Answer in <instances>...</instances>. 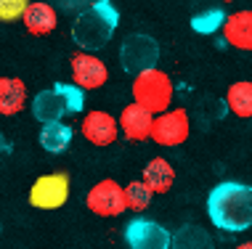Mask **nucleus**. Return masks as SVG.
Returning a JSON list of instances; mask_svg holds the SVG:
<instances>
[{"mask_svg":"<svg viewBox=\"0 0 252 249\" xmlns=\"http://www.w3.org/2000/svg\"><path fill=\"white\" fill-rule=\"evenodd\" d=\"M207 218L220 231L242 233L252 228V186L223 180L207 194Z\"/></svg>","mask_w":252,"mask_h":249,"instance_id":"f257e3e1","label":"nucleus"},{"mask_svg":"<svg viewBox=\"0 0 252 249\" xmlns=\"http://www.w3.org/2000/svg\"><path fill=\"white\" fill-rule=\"evenodd\" d=\"M120 24V13L114 11V5L109 0H98L88 11H83L74 19L72 27V40L80 45L85 53H93L112 40L114 29Z\"/></svg>","mask_w":252,"mask_h":249,"instance_id":"f03ea898","label":"nucleus"},{"mask_svg":"<svg viewBox=\"0 0 252 249\" xmlns=\"http://www.w3.org/2000/svg\"><path fill=\"white\" fill-rule=\"evenodd\" d=\"M133 104L144 106L146 111H152L154 117L170 111V104H173V80H170L167 72L162 69H149L144 75L133 77Z\"/></svg>","mask_w":252,"mask_h":249,"instance_id":"7ed1b4c3","label":"nucleus"},{"mask_svg":"<svg viewBox=\"0 0 252 249\" xmlns=\"http://www.w3.org/2000/svg\"><path fill=\"white\" fill-rule=\"evenodd\" d=\"M157 58H159V45L154 37L144 35V32L125 37V43L120 45V64L133 77L144 75L149 69H157Z\"/></svg>","mask_w":252,"mask_h":249,"instance_id":"20e7f679","label":"nucleus"},{"mask_svg":"<svg viewBox=\"0 0 252 249\" xmlns=\"http://www.w3.org/2000/svg\"><path fill=\"white\" fill-rule=\"evenodd\" d=\"M85 204H88V210H91L93 215H98V218H117V215H122L127 210L125 188H122L117 180L104 178L88 191Z\"/></svg>","mask_w":252,"mask_h":249,"instance_id":"39448f33","label":"nucleus"},{"mask_svg":"<svg viewBox=\"0 0 252 249\" xmlns=\"http://www.w3.org/2000/svg\"><path fill=\"white\" fill-rule=\"evenodd\" d=\"M125 241L130 249H170L173 233L149 218H133L125 225Z\"/></svg>","mask_w":252,"mask_h":249,"instance_id":"423d86ee","label":"nucleus"},{"mask_svg":"<svg viewBox=\"0 0 252 249\" xmlns=\"http://www.w3.org/2000/svg\"><path fill=\"white\" fill-rule=\"evenodd\" d=\"M69 199V178L64 172H51L35 180L30 188V204L37 210H59Z\"/></svg>","mask_w":252,"mask_h":249,"instance_id":"0eeeda50","label":"nucleus"},{"mask_svg":"<svg viewBox=\"0 0 252 249\" xmlns=\"http://www.w3.org/2000/svg\"><path fill=\"white\" fill-rule=\"evenodd\" d=\"M189 133H191V122H189L186 109H170L165 114L154 119V130H152V140L157 146L165 149H175V146L186 143Z\"/></svg>","mask_w":252,"mask_h":249,"instance_id":"6e6552de","label":"nucleus"},{"mask_svg":"<svg viewBox=\"0 0 252 249\" xmlns=\"http://www.w3.org/2000/svg\"><path fill=\"white\" fill-rule=\"evenodd\" d=\"M69 66H72L74 85L80 90H96V87L106 85V80H109L106 64L98 56H93V53H74Z\"/></svg>","mask_w":252,"mask_h":249,"instance_id":"1a4fd4ad","label":"nucleus"},{"mask_svg":"<svg viewBox=\"0 0 252 249\" xmlns=\"http://www.w3.org/2000/svg\"><path fill=\"white\" fill-rule=\"evenodd\" d=\"M80 130H83V138L88 143L98 146V149H106V146H112L114 140H117L120 122H117V117H112L109 111H88L83 117Z\"/></svg>","mask_w":252,"mask_h":249,"instance_id":"9d476101","label":"nucleus"},{"mask_svg":"<svg viewBox=\"0 0 252 249\" xmlns=\"http://www.w3.org/2000/svg\"><path fill=\"white\" fill-rule=\"evenodd\" d=\"M154 119L157 117L152 111H146L144 106L127 104L125 109H122V114L117 117V122H120L122 136H125L127 140H146V138H152Z\"/></svg>","mask_w":252,"mask_h":249,"instance_id":"9b49d317","label":"nucleus"},{"mask_svg":"<svg viewBox=\"0 0 252 249\" xmlns=\"http://www.w3.org/2000/svg\"><path fill=\"white\" fill-rule=\"evenodd\" d=\"M69 111V104L64 101V96L56 90V87H48V90H40L35 98H32V117L43 125L51 122H61V117H66Z\"/></svg>","mask_w":252,"mask_h":249,"instance_id":"f8f14e48","label":"nucleus"},{"mask_svg":"<svg viewBox=\"0 0 252 249\" xmlns=\"http://www.w3.org/2000/svg\"><path fill=\"white\" fill-rule=\"evenodd\" d=\"M220 32H223V40H226L231 48L252 53V8L228 13Z\"/></svg>","mask_w":252,"mask_h":249,"instance_id":"ddd939ff","label":"nucleus"},{"mask_svg":"<svg viewBox=\"0 0 252 249\" xmlns=\"http://www.w3.org/2000/svg\"><path fill=\"white\" fill-rule=\"evenodd\" d=\"M22 22H24L30 35L45 37V35H51V32L56 29L59 16H56V8H53L51 3H30V8H27Z\"/></svg>","mask_w":252,"mask_h":249,"instance_id":"4468645a","label":"nucleus"},{"mask_svg":"<svg viewBox=\"0 0 252 249\" xmlns=\"http://www.w3.org/2000/svg\"><path fill=\"white\" fill-rule=\"evenodd\" d=\"M144 183L149 186L152 194H167L175 183V170L165 157H154L144 167Z\"/></svg>","mask_w":252,"mask_h":249,"instance_id":"2eb2a0df","label":"nucleus"},{"mask_svg":"<svg viewBox=\"0 0 252 249\" xmlns=\"http://www.w3.org/2000/svg\"><path fill=\"white\" fill-rule=\"evenodd\" d=\"M27 106V85L19 77H0V114L11 117Z\"/></svg>","mask_w":252,"mask_h":249,"instance_id":"dca6fc26","label":"nucleus"},{"mask_svg":"<svg viewBox=\"0 0 252 249\" xmlns=\"http://www.w3.org/2000/svg\"><path fill=\"white\" fill-rule=\"evenodd\" d=\"M226 106L234 117L239 119H252V83L250 80H239L228 87L226 93Z\"/></svg>","mask_w":252,"mask_h":249,"instance_id":"f3484780","label":"nucleus"},{"mask_svg":"<svg viewBox=\"0 0 252 249\" xmlns=\"http://www.w3.org/2000/svg\"><path fill=\"white\" fill-rule=\"evenodd\" d=\"M72 143V127L64 125V122H51V125H43L40 130V146L51 154H61L66 151Z\"/></svg>","mask_w":252,"mask_h":249,"instance_id":"a211bd4d","label":"nucleus"},{"mask_svg":"<svg viewBox=\"0 0 252 249\" xmlns=\"http://www.w3.org/2000/svg\"><path fill=\"white\" fill-rule=\"evenodd\" d=\"M170 249H213V239L199 225H183L173 233V247Z\"/></svg>","mask_w":252,"mask_h":249,"instance_id":"6ab92c4d","label":"nucleus"},{"mask_svg":"<svg viewBox=\"0 0 252 249\" xmlns=\"http://www.w3.org/2000/svg\"><path fill=\"white\" fill-rule=\"evenodd\" d=\"M152 196H154V194L149 191V186L144 183V180H133V183L125 186V204H127V210H135V212L146 210V207L152 204Z\"/></svg>","mask_w":252,"mask_h":249,"instance_id":"aec40b11","label":"nucleus"},{"mask_svg":"<svg viewBox=\"0 0 252 249\" xmlns=\"http://www.w3.org/2000/svg\"><path fill=\"white\" fill-rule=\"evenodd\" d=\"M223 24H226V13L218 8H210V11H202L196 16H191V27L199 35H213V32L223 29Z\"/></svg>","mask_w":252,"mask_h":249,"instance_id":"412c9836","label":"nucleus"},{"mask_svg":"<svg viewBox=\"0 0 252 249\" xmlns=\"http://www.w3.org/2000/svg\"><path fill=\"white\" fill-rule=\"evenodd\" d=\"M53 87H56L61 96H64V101L69 104V111L72 114H80V111L85 109V93L80 90L74 83H56Z\"/></svg>","mask_w":252,"mask_h":249,"instance_id":"4be33fe9","label":"nucleus"},{"mask_svg":"<svg viewBox=\"0 0 252 249\" xmlns=\"http://www.w3.org/2000/svg\"><path fill=\"white\" fill-rule=\"evenodd\" d=\"M30 3L24 0H0V22H16V19H24Z\"/></svg>","mask_w":252,"mask_h":249,"instance_id":"5701e85b","label":"nucleus"},{"mask_svg":"<svg viewBox=\"0 0 252 249\" xmlns=\"http://www.w3.org/2000/svg\"><path fill=\"white\" fill-rule=\"evenodd\" d=\"M236 249H252V241H244V244H239Z\"/></svg>","mask_w":252,"mask_h":249,"instance_id":"b1692460","label":"nucleus"},{"mask_svg":"<svg viewBox=\"0 0 252 249\" xmlns=\"http://www.w3.org/2000/svg\"><path fill=\"white\" fill-rule=\"evenodd\" d=\"M220 249H223V247H220Z\"/></svg>","mask_w":252,"mask_h":249,"instance_id":"393cba45","label":"nucleus"}]
</instances>
